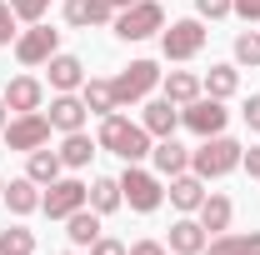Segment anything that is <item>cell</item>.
Segmentation results:
<instances>
[{
	"label": "cell",
	"mask_w": 260,
	"mask_h": 255,
	"mask_svg": "<svg viewBox=\"0 0 260 255\" xmlns=\"http://www.w3.org/2000/svg\"><path fill=\"white\" fill-rule=\"evenodd\" d=\"M195 15H200V20H225L230 0H195Z\"/></svg>",
	"instance_id": "obj_31"
},
{
	"label": "cell",
	"mask_w": 260,
	"mask_h": 255,
	"mask_svg": "<svg viewBox=\"0 0 260 255\" xmlns=\"http://www.w3.org/2000/svg\"><path fill=\"white\" fill-rule=\"evenodd\" d=\"M130 245H120V240H110V235H100L95 245H90V255H125Z\"/></svg>",
	"instance_id": "obj_35"
},
{
	"label": "cell",
	"mask_w": 260,
	"mask_h": 255,
	"mask_svg": "<svg viewBox=\"0 0 260 255\" xmlns=\"http://www.w3.org/2000/svg\"><path fill=\"white\" fill-rule=\"evenodd\" d=\"M85 200H90V210H100V215H110V210H120V205H125L120 180H110V175H95V180H90V190H85Z\"/></svg>",
	"instance_id": "obj_26"
},
{
	"label": "cell",
	"mask_w": 260,
	"mask_h": 255,
	"mask_svg": "<svg viewBox=\"0 0 260 255\" xmlns=\"http://www.w3.org/2000/svg\"><path fill=\"white\" fill-rule=\"evenodd\" d=\"M120 195H125V205L135 215H150V210H160L165 200V185L155 170H140V165H125V175H120Z\"/></svg>",
	"instance_id": "obj_3"
},
{
	"label": "cell",
	"mask_w": 260,
	"mask_h": 255,
	"mask_svg": "<svg viewBox=\"0 0 260 255\" xmlns=\"http://www.w3.org/2000/svg\"><path fill=\"white\" fill-rule=\"evenodd\" d=\"M205 255H240V240H235V235H215V240L205 245Z\"/></svg>",
	"instance_id": "obj_34"
},
{
	"label": "cell",
	"mask_w": 260,
	"mask_h": 255,
	"mask_svg": "<svg viewBox=\"0 0 260 255\" xmlns=\"http://www.w3.org/2000/svg\"><path fill=\"white\" fill-rule=\"evenodd\" d=\"M45 65H50V90H55V95H70V90L85 85V60H80V55H60V50H55Z\"/></svg>",
	"instance_id": "obj_13"
},
{
	"label": "cell",
	"mask_w": 260,
	"mask_h": 255,
	"mask_svg": "<svg viewBox=\"0 0 260 255\" xmlns=\"http://www.w3.org/2000/svg\"><path fill=\"white\" fill-rule=\"evenodd\" d=\"M85 190H90V185H80V180H50L45 195H40V210H45L50 220H65V215H75L80 205H90Z\"/></svg>",
	"instance_id": "obj_10"
},
{
	"label": "cell",
	"mask_w": 260,
	"mask_h": 255,
	"mask_svg": "<svg viewBox=\"0 0 260 255\" xmlns=\"http://www.w3.org/2000/svg\"><path fill=\"white\" fill-rule=\"evenodd\" d=\"M150 160H155V175H185L190 170V150L175 140V135H165L150 145Z\"/></svg>",
	"instance_id": "obj_16"
},
{
	"label": "cell",
	"mask_w": 260,
	"mask_h": 255,
	"mask_svg": "<svg viewBox=\"0 0 260 255\" xmlns=\"http://www.w3.org/2000/svg\"><path fill=\"white\" fill-rule=\"evenodd\" d=\"M125 255H165V245H160V240H135Z\"/></svg>",
	"instance_id": "obj_37"
},
{
	"label": "cell",
	"mask_w": 260,
	"mask_h": 255,
	"mask_svg": "<svg viewBox=\"0 0 260 255\" xmlns=\"http://www.w3.org/2000/svg\"><path fill=\"white\" fill-rule=\"evenodd\" d=\"M235 65L260 70V30H240L235 35Z\"/></svg>",
	"instance_id": "obj_29"
},
{
	"label": "cell",
	"mask_w": 260,
	"mask_h": 255,
	"mask_svg": "<svg viewBox=\"0 0 260 255\" xmlns=\"http://www.w3.org/2000/svg\"><path fill=\"white\" fill-rule=\"evenodd\" d=\"M160 50H165V60H195V55L205 50V25H200V15L170 20L160 30Z\"/></svg>",
	"instance_id": "obj_6"
},
{
	"label": "cell",
	"mask_w": 260,
	"mask_h": 255,
	"mask_svg": "<svg viewBox=\"0 0 260 255\" xmlns=\"http://www.w3.org/2000/svg\"><path fill=\"white\" fill-rule=\"evenodd\" d=\"M10 10H15V20H25V25H35V20H45L50 0H10Z\"/></svg>",
	"instance_id": "obj_30"
},
{
	"label": "cell",
	"mask_w": 260,
	"mask_h": 255,
	"mask_svg": "<svg viewBox=\"0 0 260 255\" xmlns=\"http://www.w3.org/2000/svg\"><path fill=\"white\" fill-rule=\"evenodd\" d=\"M240 155H245L240 140H230V135H205V140L190 150V170L200 175V180H220V175H230V170H240Z\"/></svg>",
	"instance_id": "obj_2"
},
{
	"label": "cell",
	"mask_w": 260,
	"mask_h": 255,
	"mask_svg": "<svg viewBox=\"0 0 260 255\" xmlns=\"http://www.w3.org/2000/svg\"><path fill=\"white\" fill-rule=\"evenodd\" d=\"M245 125L260 135V95H250V100H245Z\"/></svg>",
	"instance_id": "obj_38"
},
{
	"label": "cell",
	"mask_w": 260,
	"mask_h": 255,
	"mask_svg": "<svg viewBox=\"0 0 260 255\" xmlns=\"http://www.w3.org/2000/svg\"><path fill=\"white\" fill-rule=\"evenodd\" d=\"M60 150H45V145H40V150H30V165H25V175H30L35 185H50V180H60Z\"/></svg>",
	"instance_id": "obj_27"
},
{
	"label": "cell",
	"mask_w": 260,
	"mask_h": 255,
	"mask_svg": "<svg viewBox=\"0 0 260 255\" xmlns=\"http://www.w3.org/2000/svg\"><path fill=\"white\" fill-rule=\"evenodd\" d=\"M80 100H85L90 115H110V110H120V100H115V80H95V75H85Z\"/></svg>",
	"instance_id": "obj_22"
},
{
	"label": "cell",
	"mask_w": 260,
	"mask_h": 255,
	"mask_svg": "<svg viewBox=\"0 0 260 255\" xmlns=\"http://www.w3.org/2000/svg\"><path fill=\"white\" fill-rule=\"evenodd\" d=\"M240 240V255H260V230H250V235H235Z\"/></svg>",
	"instance_id": "obj_39"
},
{
	"label": "cell",
	"mask_w": 260,
	"mask_h": 255,
	"mask_svg": "<svg viewBox=\"0 0 260 255\" xmlns=\"http://www.w3.org/2000/svg\"><path fill=\"white\" fill-rule=\"evenodd\" d=\"M240 165H245V175H250V180H260V145H250V150L240 155Z\"/></svg>",
	"instance_id": "obj_36"
},
{
	"label": "cell",
	"mask_w": 260,
	"mask_h": 255,
	"mask_svg": "<svg viewBox=\"0 0 260 255\" xmlns=\"http://www.w3.org/2000/svg\"><path fill=\"white\" fill-rule=\"evenodd\" d=\"M160 85H165V100H175V105H190L205 95L200 75H190V70H170V75H160Z\"/></svg>",
	"instance_id": "obj_24"
},
{
	"label": "cell",
	"mask_w": 260,
	"mask_h": 255,
	"mask_svg": "<svg viewBox=\"0 0 260 255\" xmlns=\"http://www.w3.org/2000/svg\"><path fill=\"white\" fill-rule=\"evenodd\" d=\"M15 10H10V0H0V45H15Z\"/></svg>",
	"instance_id": "obj_32"
},
{
	"label": "cell",
	"mask_w": 260,
	"mask_h": 255,
	"mask_svg": "<svg viewBox=\"0 0 260 255\" xmlns=\"http://www.w3.org/2000/svg\"><path fill=\"white\" fill-rule=\"evenodd\" d=\"M85 115H90V110H85V100L75 95V90L50 100V130H60V135H70V130H85Z\"/></svg>",
	"instance_id": "obj_15"
},
{
	"label": "cell",
	"mask_w": 260,
	"mask_h": 255,
	"mask_svg": "<svg viewBox=\"0 0 260 255\" xmlns=\"http://www.w3.org/2000/svg\"><path fill=\"white\" fill-rule=\"evenodd\" d=\"M140 125L150 130V140H165V135H175L180 130V105L175 100H140Z\"/></svg>",
	"instance_id": "obj_11"
},
{
	"label": "cell",
	"mask_w": 260,
	"mask_h": 255,
	"mask_svg": "<svg viewBox=\"0 0 260 255\" xmlns=\"http://www.w3.org/2000/svg\"><path fill=\"white\" fill-rule=\"evenodd\" d=\"M160 65L155 60H130L120 75H115V100L120 105H140V100H150V90L160 85Z\"/></svg>",
	"instance_id": "obj_5"
},
{
	"label": "cell",
	"mask_w": 260,
	"mask_h": 255,
	"mask_svg": "<svg viewBox=\"0 0 260 255\" xmlns=\"http://www.w3.org/2000/svg\"><path fill=\"white\" fill-rule=\"evenodd\" d=\"M95 150H100V140H90L85 130H70V135L60 140V165H65V170H85Z\"/></svg>",
	"instance_id": "obj_21"
},
{
	"label": "cell",
	"mask_w": 260,
	"mask_h": 255,
	"mask_svg": "<svg viewBox=\"0 0 260 255\" xmlns=\"http://www.w3.org/2000/svg\"><path fill=\"white\" fill-rule=\"evenodd\" d=\"M115 20V5L110 0H65V25L85 30V25H110Z\"/></svg>",
	"instance_id": "obj_14"
},
{
	"label": "cell",
	"mask_w": 260,
	"mask_h": 255,
	"mask_svg": "<svg viewBox=\"0 0 260 255\" xmlns=\"http://www.w3.org/2000/svg\"><path fill=\"white\" fill-rule=\"evenodd\" d=\"M225 120H230V110H225V100H215V95H200L190 105H180V125L195 130L200 140L205 135H225Z\"/></svg>",
	"instance_id": "obj_7"
},
{
	"label": "cell",
	"mask_w": 260,
	"mask_h": 255,
	"mask_svg": "<svg viewBox=\"0 0 260 255\" xmlns=\"http://www.w3.org/2000/svg\"><path fill=\"white\" fill-rule=\"evenodd\" d=\"M200 85H205V95L230 100L235 90H240V65H210V70L200 75Z\"/></svg>",
	"instance_id": "obj_25"
},
{
	"label": "cell",
	"mask_w": 260,
	"mask_h": 255,
	"mask_svg": "<svg viewBox=\"0 0 260 255\" xmlns=\"http://www.w3.org/2000/svg\"><path fill=\"white\" fill-rule=\"evenodd\" d=\"M100 150H110V155H120L125 165H140V160L150 155V130L140 125V120H125L120 110H110V115H100Z\"/></svg>",
	"instance_id": "obj_1"
},
{
	"label": "cell",
	"mask_w": 260,
	"mask_h": 255,
	"mask_svg": "<svg viewBox=\"0 0 260 255\" xmlns=\"http://www.w3.org/2000/svg\"><path fill=\"white\" fill-rule=\"evenodd\" d=\"M200 225H205V235H225L230 220H235V205H230V195H210L205 190V200H200Z\"/></svg>",
	"instance_id": "obj_18"
},
{
	"label": "cell",
	"mask_w": 260,
	"mask_h": 255,
	"mask_svg": "<svg viewBox=\"0 0 260 255\" xmlns=\"http://www.w3.org/2000/svg\"><path fill=\"white\" fill-rule=\"evenodd\" d=\"M55 50H60V30H50L45 20H35L30 30L15 35V60L20 65H45Z\"/></svg>",
	"instance_id": "obj_9"
},
{
	"label": "cell",
	"mask_w": 260,
	"mask_h": 255,
	"mask_svg": "<svg viewBox=\"0 0 260 255\" xmlns=\"http://www.w3.org/2000/svg\"><path fill=\"white\" fill-rule=\"evenodd\" d=\"M205 245H210V235H205L200 220H175L170 225V250L175 255H205Z\"/></svg>",
	"instance_id": "obj_20"
},
{
	"label": "cell",
	"mask_w": 260,
	"mask_h": 255,
	"mask_svg": "<svg viewBox=\"0 0 260 255\" xmlns=\"http://www.w3.org/2000/svg\"><path fill=\"white\" fill-rule=\"evenodd\" d=\"M40 195H45V185H35L30 175H20V180H10L0 190V200L10 205V215H35L40 210Z\"/></svg>",
	"instance_id": "obj_17"
},
{
	"label": "cell",
	"mask_w": 260,
	"mask_h": 255,
	"mask_svg": "<svg viewBox=\"0 0 260 255\" xmlns=\"http://www.w3.org/2000/svg\"><path fill=\"white\" fill-rule=\"evenodd\" d=\"M0 190H5V180H0Z\"/></svg>",
	"instance_id": "obj_42"
},
{
	"label": "cell",
	"mask_w": 260,
	"mask_h": 255,
	"mask_svg": "<svg viewBox=\"0 0 260 255\" xmlns=\"http://www.w3.org/2000/svg\"><path fill=\"white\" fill-rule=\"evenodd\" d=\"M230 15H240L245 25H255L260 20V0H230Z\"/></svg>",
	"instance_id": "obj_33"
},
{
	"label": "cell",
	"mask_w": 260,
	"mask_h": 255,
	"mask_svg": "<svg viewBox=\"0 0 260 255\" xmlns=\"http://www.w3.org/2000/svg\"><path fill=\"white\" fill-rule=\"evenodd\" d=\"M0 130H5V100H0Z\"/></svg>",
	"instance_id": "obj_41"
},
{
	"label": "cell",
	"mask_w": 260,
	"mask_h": 255,
	"mask_svg": "<svg viewBox=\"0 0 260 255\" xmlns=\"http://www.w3.org/2000/svg\"><path fill=\"white\" fill-rule=\"evenodd\" d=\"M110 5H115V10H125V5H135V0H110Z\"/></svg>",
	"instance_id": "obj_40"
},
{
	"label": "cell",
	"mask_w": 260,
	"mask_h": 255,
	"mask_svg": "<svg viewBox=\"0 0 260 255\" xmlns=\"http://www.w3.org/2000/svg\"><path fill=\"white\" fill-rule=\"evenodd\" d=\"M5 145L10 150H40V145H50V115H40V110H30V115H15V120H5Z\"/></svg>",
	"instance_id": "obj_8"
},
{
	"label": "cell",
	"mask_w": 260,
	"mask_h": 255,
	"mask_svg": "<svg viewBox=\"0 0 260 255\" xmlns=\"http://www.w3.org/2000/svg\"><path fill=\"white\" fill-rule=\"evenodd\" d=\"M170 205H175V210H185V215H190V210H200V200H205V180H200V175H195V170H185V175H170Z\"/></svg>",
	"instance_id": "obj_19"
},
{
	"label": "cell",
	"mask_w": 260,
	"mask_h": 255,
	"mask_svg": "<svg viewBox=\"0 0 260 255\" xmlns=\"http://www.w3.org/2000/svg\"><path fill=\"white\" fill-rule=\"evenodd\" d=\"M5 110H15V115H30L40 110V100H45V85L35 80V75H15V80H5Z\"/></svg>",
	"instance_id": "obj_12"
},
{
	"label": "cell",
	"mask_w": 260,
	"mask_h": 255,
	"mask_svg": "<svg viewBox=\"0 0 260 255\" xmlns=\"http://www.w3.org/2000/svg\"><path fill=\"white\" fill-rule=\"evenodd\" d=\"M165 30V10L160 0H135L125 10H115V35L120 40H150V35Z\"/></svg>",
	"instance_id": "obj_4"
},
{
	"label": "cell",
	"mask_w": 260,
	"mask_h": 255,
	"mask_svg": "<svg viewBox=\"0 0 260 255\" xmlns=\"http://www.w3.org/2000/svg\"><path fill=\"white\" fill-rule=\"evenodd\" d=\"M0 255H35V230L10 225V230L0 235Z\"/></svg>",
	"instance_id": "obj_28"
},
{
	"label": "cell",
	"mask_w": 260,
	"mask_h": 255,
	"mask_svg": "<svg viewBox=\"0 0 260 255\" xmlns=\"http://www.w3.org/2000/svg\"><path fill=\"white\" fill-rule=\"evenodd\" d=\"M65 235H70V245H95L100 240V210L80 205L75 215H65Z\"/></svg>",
	"instance_id": "obj_23"
}]
</instances>
